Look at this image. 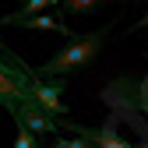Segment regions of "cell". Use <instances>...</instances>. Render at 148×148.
Returning a JSON list of instances; mask_svg holds the SVG:
<instances>
[{"label": "cell", "mask_w": 148, "mask_h": 148, "mask_svg": "<svg viewBox=\"0 0 148 148\" xmlns=\"http://www.w3.org/2000/svg\"><path fill=\"white\" fill-rule=\"evenodd\" d=\"M109 28H113V25H102L99 32H88V35H74V42L64 46L57 57H49V60L39 67V74H42V78H64V74H74V71L88 67L92 57H95V53L106 46Z\"/></svg>", "instance_id": "cell-1"}, {"label": "cell", "mask_w": 148, "mask_h": 148, "mask_svg": "<svg viewBox=\"0 0 148 148\" xmlns=\"http://www.w3.org/2000/svg\"><path fill=\"white\" fill-rule=\"evenodd\" d=\"M35 78H39V74H32L14 53H7L4 46H0V109L14 113V109L32 95Z\"/></svg>", "instance_id": "cell-2"}, {"label": "cell", "mask_w": 148, "mask_h": 148, "mask_svg": "<svg viewBox=\"0 0 148 148\" xmlns=\"http://www.w3.org/2000/svg\"><path fill=\"white\" fill-rule=\"evenodd\" d=\"M11 116H14L18 123H21V127L35 131L39 138H46V134H57V131H60V120H64V116H53L49 109H42V106L35 102L32 95H28V99H25L21 106H18V109H14Z\"/></svg>", "instance_id": "cell-3"}, {"label": "cell", "mask_w": 148, "mask_h": 148, "mask_svg": "<svg viewBox=\"0 0 148 148\" xmlns=\"http://www.w3.org/2000/svg\"><path fill=\"white\" fill-rule=\"evenodd\" d=\"M64 131H74L85 145H99V148H123L127 141L116 134V127H113V120L109 123H102V127H85V123H74V120H64L60 123Z\"/></svg>", "instance_id": "cell-4"}, {"label": "cell", "mask_w": 148, "mask_h": 148, "mask_svg": "<svg viewBox=\"0 0 148 148\" xmlns=\"http://www.w3.org/2000/svg\"><path fill=\"white\" fill-rule=\"evenodd\" d=\"M32 99L39 102L42 109H49L53 116H64L67 113V106H64V78H35L32 85Z\"/></svg>", "instance_id": "cell-5"}, {"label": "cell", "mask_w": 148, "mask_h": 148, "mask_svg": "<svg viewBox=\"0 0 148 148\" xmlns=\"http://www.w3.org/2000/svg\"><path fill=\"white\" fill-rule=\"evenodd\" d=\"M7 25H21V28H39V32H64L74 39V32L64 25V18H49V14H21V18H7Z\"/></svg>", "instance_id": "cell-6"}, {"label": "cell", "mask_w": 148, "mask_h": 148, "mask_svg": "<svg viewBox=\"0 0 148 148\" xmlns=\"http://www.w3.org/2000/svg\"><path fill=\"white\" fill-rule=\"evenodd\" d=\"M123 85L131 88L127 102H131L134 109H141V113H148V78H141V81H123Z\"/></svg>", "instance_id": "cell-7"}, {"label": "cell", "mask_w": 148, "mask_h": 148, "mask_svg": "<svg viewBox=\"0 0 148 148\" xmlns=\"http://www.w3.org/2000/svg\"><path fill=\"white\" fill-rule=\"evenodd\" d=\"M49 7H57V0H21V7H18L14 14H7V18H21V14H39V11H49Z\"/></svg>", "instance_id": "cell-8"}, {"label": "cell", "mask_w": 148, "mask_h": 148, "mask_svg": "<svg viewBox=\"0 0 148 148\" xmlns=\"http://www.w3.org/2000/svg\"><path fill=\"white\" fill-rule=\"evenodd\" d=\"M99 4H106V0H64V11H71V14H88V11H95Z\"/></svg>", "instance_id": "cell-9"}, {"label": "cell", "mask_w": 148, "mask_h": 148, "mask_svg": "<svg viewBox=\"0 0 148 148\" xmlns=\"http://www.w3.org/2000/svg\"><path fill=\"white\" fill-rule=\"evenodd\" d=\"M14 145H18V148H35V145H39V134L18 123V138H14Z\"/></svg>", "instance_id": "cell-10"}, {"label": "cell", "mask_w": 148, "mask_h": 148, "mask_svg": "<svg viewBox=\"0 0 148 148\" xmlns=\"http://www.w3.org/2000/svg\"><path fill=\"white\" fill-rule=\"evenodd\" d=\"M138 28H148V14H145V18H138V21L131 25V32H138Z\"/></svg>", "instance_id": "cell-11"}, {"label": "cell", "mask_w": 148, "mask_h": 148, "mask_svg": "<svg viewBox=\"0 0 148 148\" xmlns=\"http://www.w3.org/2000/svg\"><path fill=\"white\" fill-rule=\"evenodd\" d=\"M0 46H4V39H0Z\"/></svg>", "instance_id": "cell-12"}]
</instances>
